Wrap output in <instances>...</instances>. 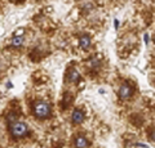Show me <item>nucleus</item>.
<instances>
[{"instance_id": "f03ea898", "label": "nucleus", "mask_w": 155, "mask_h": 148, "mask_svg": "<svg viewBox=\"0 0 155 148\" xmlns=\"http://www.w3.org/2000/svg\"><path fill=\"white\" fill-rule=\"evenodd\" d=\"M9 129H11V134L14 138H22L27 134L28 129L27 125L22 121H14L12 124H9Z\"/></svg>"}, {"instance_id": "9d476101", "label": "nucleus", "mask_w": 155, "mask_h": 148, "mask_svg": "<svg viewBox=\"0 0 155 148\" xmlns=\"http://www.w3.org/2000/svg\"><path fill=\"white\" fill-rule=\"evenodd\" d=\"M150 137H151V139H153V140L155 142V130H154V131L151 133V135H150Z\"/></svg>"}, {"instance_id": "1a4fd4ad", "label": "nucleus", "mask_w": 155, "mask_h": 148, "mask_svg": "<svg viewBox=\"0 0 155 148\" xmlns=\"http://www.w3.org/2000/svg\"><path fill=\"white\" fill-rule=\"evenodd\" d=\"M114 26H115V28H118V26H119V22H118V20H115V21H114Z\"/></svg>"}, {"instance_id": "9b49d317", "label": "nucleus", "mask_w": 155, "mask_h": 148, "mask_svg": "<svg viewBox=\"0 0 155 148\" xmlns=\"http://www.w3.org/2000/svg\"><path fill=\"white\" fill-rule=\"evenodd\" d=\"M143 37H145V43H149V35H147V34H145Z\"/></svg>"}, {"instance_id": "20e7f679", "label": "nucleus", "mask_w": 155, "mask_h": 148, "mask_svg": "<svg viewBox=\"0 0 155 148\" xmlns=\"http://www.w3.org/2000/svg\"><path fill=\"white\" fill-rule=\"evenodd\" d=\"M71 120L74 124H81L84 121V112L81 111V109H74V112H72V116H71Z\"/></svg>"}, {"instance_id": "39448f33", "label": "nucleus", "mask_w": 155, "mask_h": 148, "mask_svg": "<svg viewBox=\"0 0 155 148\" xmlns=\"http://www.w3.org/2000/svg\"><path fill=\"white\" fill-rule=\"evenodd\" d=\"M74 143H75V148H87V146H88V140L83 135H78Z\"/></svg>"}, {"instance_id": "423d86ee", "label": "nucleus", "mask_w": 155, "mask_h": 148, "mask_svg": "<svg viewBox=\"0 0 155 148\" xmlns=\"http://www.w3.org/2000/svg\"><path fill=\"white\" fill-rule=\"evenodd\" d=\"M79 44H80V48L81 49H84L87 50L88 48L91 46V37L88 35H83V36H80V39H79Z\"/></svg>"}, {"instance_id": "6e6552de", "label": "nucleus", "mask_w": 155, "mask_h": 148, "mask_svg": "<svg viewBox=\"0 0 155 148\" xmlns=\"http://www.w3.org/2000/svg\"><path fill=\"white\" fill-rule=\"evenodd\" d=\"M22 44H23V37L22 36H16V37H13L12 39V45L13 46L18 48V46H21Z\"/></svg>"}, {"instance_id": "f257e3e1", "label": "nucleus", "mask_w": 155, "mask_h": 148, "mask_svg": "<svg viewBox=\"0 0 155 148\" xmlns=\"http://www.w3.org/2000/svg\"><path fill=\"white\" fill-rule=\"evenodd\" d=\"M34 115L43 120V118H47L51 116V106L49 103H47L44 101H39V102H35L34 104Z\"/></svg>"}, {"instance_id": "7ed1b4c3", "label": "nucleus", "mask_w": 155, "mask_h": 148, "mask_svg": "<svg viewBox=\"0 0 155 148\" xmlns=\"http://www.w3.org/2000/svg\"><path fill=\"white\" fill-rule=\"evenodd\" d=\"M132 94H133V88L130 87L128 83H124L122 87H120V89H119V98L122 99V101H127V99H129L130 97H132Z\"/></svg>"}, {"instance_id": "f8f14e48", "label": "nucleus", "mask_w": 155, "mask_h": 148, "mask_svg": "<svg viewBox=\"0 0 155 148\" xmlns=\"http://www.w3.org/2000/svg\"><path fill=\"white\" fill-rule=\"evenodd\" d=\"M154 43H155V36H154Z\"/></svg>"}, {"instance_id": "0eeeda50", "label": "nucleus", "mask_w": 155, "mask_h": 148, "mask_svg": "<svg viewBox=\"0 0 155 148\" xmlns=\"http://www.w3.org/2000/svg\"><path fill=\"white\" fill-rule=\"evenodd\" d=\"M67 79H69L70 83H78V80L80 79V74H79V71L75 70V68H72L69 71V76H67Z\"/></svg>"}]
</instances>
